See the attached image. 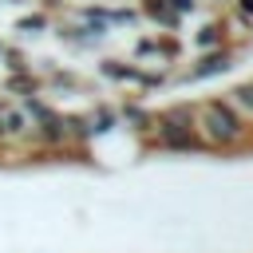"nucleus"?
Returning a JSON list of instances; mask_svg holds the SVG:
<instances>
[{
  "label": "nucleus",
  "instance_id": "1",
  "mask_svg": "<svg viewBox=\"0 0 253 253\" xmlns=\"http://www.w3.org/2000/svg\"><path fill=\"white\" fill-rule=\"evenodd\" d=\"M194 130H198V138L206 146V158L253 154V126L225 103V95L194 99Z\"/></svg>",
  "mask_w": 253,
  "mask_h": 253
},
{
  "label": "nucleus",
  "instance_id": "2",
  "mask_svg": "<svg viewBox=\"0 0 253 253\" xmlns=\"http://www.w3.org/2000/svg\"><path fill=\"white\" fill-rule=\"evenodd\" d=\"M51 16L47 12H40V8H28V12H20L16 20H12V43H20V47H28V43H36V40H43V36H51Z\"/></svg>",
  "mask_w": 253,
  "mask_h": 253
},
{
  "label": "nucleus",
  "instance_id": "3",
  "mask_svg": "<svg viewBox=\"0 0 253 253\" xmlns=\"http://www.w3.org/2000/svg\"><path fill=\"white\" fill-rule=\"evenodd\" d=\"M4 47H8V36H0V55H4Z\"/></svg>",
  "mask_w": 253,
  "mask_h": 253
},
{
  "label": "nucleus",
  "instance_id": "4",
  "mask_svg": "<svg viewBox=\"0 0 253 253\" xmlns=\"http://www.w3.org/2000/svg\"><path fill=\"white\" fill-rule=\"evenodd\" d=\"M0 8H4V0H0Z\"/></svg>",
  "mask_w": 253,
  "mask_h": 253
}]
</instances>
